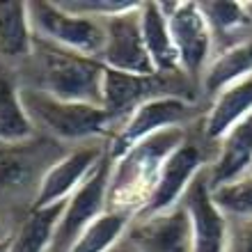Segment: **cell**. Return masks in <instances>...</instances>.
<instances>
[{
    "instance_id": "1",
    "label": "cell",
    "mask_w": 252,
    "mask_h": 252,
    "mask_svg": "<svg viewBox=\"0 0 252 252\" xmlns=\"http://www.w3.org/2000/svg\"><path fill=\"white\" fill-rule=\"evenodd\" d=\"M184 140H186L184 128H167L131 147L117 160H113L108 211L128 216L131 220L140 218L152 199L163 163Z\"/></svg>"
},
{
    "instance_id": "2",
    "label": "cell",
    "mask_w": 252,
    "mask_h": 252,
    "mask_svg": "<svg viewBox=\"0 0 252 252\" xmlns=\"http://www.w3.org/2000/svg\"><path fill=\"white\" fill-rule=\"evenodd\" d=\"M23 103L34 128L46 131L58 142H87L103 138L115 126V120L101 106L55 99L39 87H23Z\"/></svg>"
},
{
    "instance_id": "3",
    "label": "cell",
    "mask_w": 252,
    "mask_h": 252,
    "mask_svg": "<svg viewBox=\"0 0 252 252\" xmlns=\"http://www.w3.org/2000/svg\"><path fill=\"white\" fill-rule=\"evenodd\" d=\"M39 90L55 99L101 106V85L106 66L99 58L80 55L53 44H39Z\"/></svg>"
},
{
    "instance_id": "4",
    "label": "cell",
    "mask_w": 252,
    "mask_h": 252,
    "mask_svg": "<svg viewBox=\"0 0 252 252\" xmlns=\"http://www.w3.org/2000/svg\"><path fill=\"white\" fill-rule=\"evenodd\" d=\"M34 32L53 46L99 58L103 48V23L85 14H76L58 2H28Z\"/></svg>"
},
{
    "instance_id": "5",
    "label": "cell",
    "mask_w": 252,
    "mask_h": 252,
    "mask_svg": "<svg viewBox=\"0 0 252 252\" xmlns=\"http://www.w3.org/2000/svg\"><path fill=\"white\" fill-rule=\"evenodd\" d=\"M190 115L192 103L179 94L152 96L145 103H140L113 133L108 145V156L110 160H117L131 147L145 142L156 133H163L167 128H184V122L190 120Z\"/></svg>"
},
{
    "instance_id": "6",
    "label": "cell",
    "mask_w": 252,
    "mask_h": 252,
    "mask_svg": "<svg viewBox=\"0 0 252 252\" xmlns=\"http://www.w3.org/2000/svg\"><path fill=\"white\" fill-rule=\"evenodd\" d=\"M179 55L181 71L190 78L204 76L213 60V32L199 2H160Z\"/></svg>"
},
{
    "instance_id": "7",
    "label": "cell",
    "mask_w": 252,
    "mask_h": 252,
    "mask_svg": "<svg viewBox=\"0 0 252 252\" xmlns=\"http://www.w3.org/2000/svg\"><path fill=\"white\" fill-rule=\"evenodd\" d=\"M142 5V2H140ZM140 5L128 12L115 14L103 23V48L99 60L108 69H117L138 76H158L147 51L142 26H140Z\"/></svg>"
},
{
    "instance_id": "8",
    "label": "cell",
    "mask_w": 252,
    "mask_h": 252,
    "mask_svg": "<svg viewBox=\"0 0 252 252\" xmlns=\"http://www.w3.org/2000/svg\"><path fill=\"white\" fill-rule=\"evenodd\" d=\"M110 172H113V160L106 154L103 160L96 165V170L87 177L85 184L66 199L51 252H66L73 241L78 239L94 220L101 218L108 211Z\"/></svg>"
},
{
    "instance_id": "9",
    "label": "cell",
    "mask_w": 252,
    "mask_h": 252,
    "mask_svg": "<svg viewBox=\"0 0 252 252\" xmlns=\"http://www.w3.org/2000/svg\"><path fill=\"white\" fill-rule=\"evenodd\" d=\"M192 229V252H229L232 227L229 216L218 206L206 170L190 184L181 199Z\"/></svg>"
},
{
    "instance_id": "10",
    "label": "cell",
    "mask_w": 252,
    "mask_h": 252,
    "mask_svg": "<svg viewBox=\"0 0 252 252\" xmlns=\"http://www.w3.org/2000/svg\"><path fill=\"white\" fill-rule=\"evenodd\" d=\"M106 154L108 147L101 145H80L76 149H71V152H66L41 177L30 209H46V206L66 202L85 184L87 177L96 170V165L103 160Z\"/></svg>"
},
{
    "instance_id": "11",
    "label": "cell",
    "mask_w": 252,
    "mask_h": 252,
    "mask_svg": "<svg viewBox=\"0 0 252 252\" xmlns=\"http://www.w3.org/2000/svg\"><path fill=\"white\" fill-rule=\"evenodd\" d=\"M126 241L133 252H192L188 211L179 204L170 211L135 218L128 227Z\"/></svg>"
},
{
    "instance_id": "12",
    "label": "cell",
    "mask_w": 252,
    "mask_h": 252,
    "mask_svg": "<svg viewBox=\"0 0 252 252\" xmlns=\"http://www.w3.org/2000/svg\"><path fill=\"white\" fill-rule=\"evenodd\" d=\"M202 172H204L202 149L186 138L167 156L165 163H163L158 181H156V188H154V192H152V199H149V204H147V209L142 211L140 218L170 211L174 206H179L184 195H186L188 188H190V184L197 179Z\"/></svg>"
},
{
    "instance_id": "13",
    "label": "cell",
    "mask_w": 252,
    "mask_h": 252,
    "mask_svg": "<svg viewBox=\"0 0 252 252\" xmlns=\"http://www.w3.org/2000/svg\"><path fill=\"white\" fill-rule=\"evenodd\" d=\"M64 156L58 140L30 138L16 145H0V192L30 184L34 177L48 172V167Z\"/></svg>"
},
{
    "instance_id": "14",
    "label": "cell",
    "mask_w": 252,
    "mask_h": 252,
    "mask_svg": "<svg viewBox=\"0 0 252 252\" xmlns=\"http://www.w3.org/2000/svg\"><path fill=\"white\" fill-rule=\"evenodd\" d=\"M158 85L160 76H138V73H126L106 66L103 85H101V108L115 122H124L140 103L163 94L158 92Z\"/></svg>"
},
{
    "instance_id": "15",
    "label": "cell",
    "mask_w": 252,
    "mask_h": 252,
    "mask_svg": "<svg viewBox=\"0 0 252 252\" xmlns=\"http://www.w3.org/2000/svg\"><path fill=\"white\" fill-rule=\"evenodd\" d=\"M252 172V115L234 126L225 138L218 142V156L206 174L211 188L227 186Z\"/></svg>"
},
{
    "instance_id": "16",
    "label": "cell",
    "mask_w": 252,
    "mask_h": 252,
    "mask_svg": "<svg viewBox=\"0 0 252 252\" xmlns=\"http://www.w3.org/2000/svg\"><path fill=\"white\" fill-rule=\"evenodd\" d=\"M252 115V76L225 87L213 96V103L204 117L206 140L220 142L234 126Z\"/></svg>"
},
{
    "instance_id": "17",
    "label": "cell",
    "mask_w": 252,
    "mask_h": 252,
    "mask_svg": "<svg viewBox=\"0 0 252 252\" xmlns=\"http://www.w3.org/2000/svg\"><path fill=\"white\" fill-rule=\"evenodd\" d=\"M37 128L23 103V87L12 69L0 62V145H16L34 138Z\"/></svg>"
},
{
    "instance_id": "18",
    "label": "cell",
    "mask_w": 252,
    "mask_h": 252,
    "mask_svg": "<svg viewBox=\"0 0 252 252\" xmlns=\"http://www.w3.org/2000/svg\"><path fill=\"white\" fill-rule=\"evenodd\" d=\"M140 26H142V37H145L147 51H149L156 73L165 76L172 71H181L179 55L174 48L170 26H167L160 2H142L140 5Z\"/></svg>"
},
{
    "instance_id": "19",
    "label": "cell",
    "mask_w": 252,
    "mask_h": 252,
    "mask_svg": "<svg viewBox=\"0 0 252 252\" xmlns=\"http://www.w3.org/2000/svg\"><path fill=\"white\" fill-rule=\"evenodd\" d=\"M37 32L28 2H0V58L23 60L34 55Z\"/></svg>"
},
{
    "instance_id": "20",
    "label": "cell",
    "mask_w": 252,
    "mask_h": 252,
    "mask_svg": "<svg viewBox=\"0 0 252 252\" xmlns=\"http://www.w3.org/2000/svg\"><path fill=\"white\" fill-rule=\"evenodd\" d=\"M252 76V37L241 41H234L225 46L218 55H213L209 62L204 76H202V85L211 96L222 92L225 87L246 80Z\"/></svg>"
},
{
    "instance_id": "21",
    "label": "cell",
    "mask_w": 252,
    "mask_h": 252,
    "mask_svg": "<svg viewBox=\"0 0 252 252\" xmlns=\"http://www.w3.org/2000/svg\"><path fill=\"white\" fill-rule=\"evenodd\" d=\"M64 204L66 202L46 206V209H30L19 229L12 234L9 252H51Z\"/></svg>"
},
{
    "instance_id": "22",
    "label": "cell",
    "mask_w": 252,
    "mask_h": 252,
    "mask_svg": "<svg viewBox=\"0 0 252 252\" xmlns=\"http://www.w3.org/2000/svg\"><path fill=\"white\" fill-rule=\"evenodd\" d=\"M131 218L115 211H106L96 218L66 252H113L115 246L128 234Z\"/></svg>"
},
{
    "instance_id": "23",
    "label": "cell",
    "mask_w": 252,
    "mask_h": 252,
    "mask_svg": "<svg viewBox=\"0 0 252 252\" xmlns=\"http://www.w3.org/2000/svg\"><path fill=\"white\" fill-rule=\"evenodd\" d=\"M216 37L232 39L252 26V9L246 2H199Z\"/></svg>"
},
{
    "instance_id": "24",
    "label": "cell",
    "mask_w": 252,
    "mask_h": 252,
    "mask_svg": "<svg viewBox=\"0 0 252 252\" xmlns=\"http://www.w3.org/2000/svg\"><path fill=\"white\" fill-rule=\"evenodd\" d=\"M213 197L227 216H236L241 220H252V174L227 186L213 188Z\"/></svg>"
},
{
    "instance_id": "25",
    "label": "cell",
    "mask_w": 252,
    "mask_h": 252,
    "mask_svg": "<svg viewBox=\"0 0 252 252\" xmlns=\"http://www.w3.org/2000/svg\"><path fill=\"white\" fill-rule=\"evenodd\" d=\"M60 5L76 14L92 16V19H108L115 14L135 9L140 2H133V0H83V2H73L71 0V2H60Z\"/></svg>"
},
{
    "instance_id": "26",
    "label": "cell",
    "mask_w": 252,
    "mask_h": 252,
    "mask_svg": "<svg viewBox=\"0 0 252 252\" xmlns=\"http://www.w3.org/2000/svg\"><path fill=\"white\" fill-rule=\"evenodd\" d=\"M236 241H239V252H252V220H243Z\"/></svg>"
},
{
    "instance_id": "27",
    "label": "cell",
    "mask_w": 252,
    "mask_h": 252,
    "mask_svg": "<svg viewBox=\"0 0 252 252\" xmlns=\"http://www.w3.org/2000/svg\"><path fill=\"white\" fill-rule=\"evenodd\" d=\"M9 250H12V236L0 239V252H9Z\"/></svg>"
},
{
    "instance_id": "28",
    "label": "cell",
    "mask_w": 252,
    "mask_h": 252,
    "mask_svg": "<svg viewBox=\"0 0 252 252\" xmlns=\"http://www.w3.org/2000/svg\"><path fill=\"white\" fill-rule=\"evenodd\" d=\"M120 252H133V250H131V248H124V250H120Z\"/></svg>"
},
{
    "instance_id": "29",
    "label": "cell",
    "mask_w": 252,
    "mask_h": 252,
    "mask_svg": "<svg viewBox=\"0 0 252 252\" xmlns=\"http://www.w3.org/2000/svg\"><path fill=\"white\" fill-rule=\"evenodd\" d=\"M250 174H252V172H250Z\"/></svg>"
}]
</instances>
